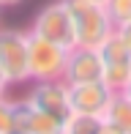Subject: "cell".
I'll return each instance as SVG.
<instances>
[{"label":"cell","instance_id":"6da1fadb","mask_svg":"<svg viewBox=\"0 0 131 134\" xmlns=\"http://www.w3.org/2000/svg\"><path fill=\"white\" fill-rule=\"evenodd\" d=\"M71 25H74V47H93L115 30L112 19L106 16V8L101 3H87V0H68Z\"/></svg>","mask_w":131,"mask_h":134},{"label":"cell","instance_id":"7a4b0ae2","mask_svg":"<svg viewBox=\"0 0 131 134\" xmlns=\"http://www.w3.org/2000/svg\"><path fill=\"white\" fill-rule=\"evenodd\" d=\"M66 58H68V47H60L55 41L27 33V74H30V82L63 80Z\"/></svg>","mask_w":131,"mask_h":134},{"label":"cell","instance_id":"3957f363","mask_svg":"<svg viewBox=\"0 0 131 134\" xmlns=\"http://www.w3.org/2000/svg\"><path fill=\"white\" fill-rule=\"evenodd\" d=\"M98 55H101V69H104L101 82L112 88L115 93H123L131 80V47L123 41L117 30H112L98 44Z\"/></svg>","mask_w":131,"mask_h":134},{"label":"cell","instance_id":"277c9868","mask_svg":"<svg viewBox=\"0 0 131 134\" xmlns=\"http://www.w3.org/2000/svg\"><path fill=\"white\" fill-rule=\"evenodd\" d=\"M27 33L38 36V38L55 41L60 47H74V25H71V11H68V0H55L46 3L38 14L33 16V25Z\"/></svg>","mask_w":131,"mask_h":134},{"label":"cell","instance_id":"5b68a950","mask_svg":"<svg viewBox=\"0 0 131 134\" xmlns=\"http://www.w3.org/2000/svg\"><path fill=\"white\" fill-rule=\"evenodd\" d=\"M0 71L8 85H22L30 80L27 74V33L0 27Z\"/></svg>","mask_w":131,"mask_h":134},{"label":"cell","instance_id":"8992f818","mask_svg":"<svg viewBox=\"0 0 131 134\" xmlns=\"http://www.w3.org/2000/svg\"><path fill=\"white\" fill-rule=\"evenodd\" d=\"M27 104L38 112H46L52 118L63 120L71 115V107H68V85L63 80H52V82H35L33 90L27 93Z\"/></svg>","mask_w":131,"mask_h":134},{"label":"cell","instance_id":"52a82bcc","mask_svg":"<svg viewBox=\"0 0 131 134\" xmlns=\"http://www.w3.org/2000/svg\"><path fill=\"white\" fill-rule=\"evenodd\" d=\"M112 96H115V90L106 88L101 80L68 85V107L71 112H79V115H104Z\"/></svg>","mask_w":131,"mask_h":134},{"label":"cell","instance_id":"ba28073f","mask_svg":"<svg viewBox=\"0 0 131 134\" xmlns=\"http://www.w3.org/2000/svg\"><path fill=\"white\" fill-rule=\"evenodd\" d=\"M101 55L93 47H71L63 69L66 85H79V82H96L101 80Z\"/></svg>","mask_w":131,"mask_h":134},{"label":"cell","instance_id":"9c48e42d","mask_svg":"<svg viewBox=\"0 0 131 134\" xmlns=\"http://www.w3.org/2000/svg\"><path fill=\"white\" fill-rule=\"evenodd\" d=\"M11 118H14L11 134H63V120L33 109L27 101H11Z\"/></svg>","mask_w":131,"mask_h":134},{"label":"cell","instance_id":"30bf717a","mask_svg":"<svg viewBox=\"0 0 131 134\" xmlns=\"http://www.w3.org/2000/svg\"><path fill=\"white\" fill-rule=\"evenodd\" d=\"M104 123L117 134H131V99L126 93H115L104 109Z\"/></svg>","mask_w":131,"mask_h":134},{"label":"cell","instance_id":"8fae6325","mask_svg":"<svg viewBox=\"0 0 131 134\" xmlns=\"http://www.w3.org/2000/svg\"><path fill=\"white\" fill-rule=\"evenodd\" d=\"M104 118L101 115H79L71 112L63 123V134H101Z\"/></svg>","mask_w":131,"mask_h":134},{"label":"cell","instance_id":"7c38bea8","mask_svg":"<svg viewBox=\"0 0 131 134\" xmlns=\"http://www.w3.org/2000/svg\"><path fill=\"white\" fill-rule=\"evenodd\" d=\"M104 8L115 27H120L123 22L131 19V0H104Z\"/></svg>","mask_w":131,"mask_h":134},{"label":"cell","instance_id":"4fadbf2b","mask_svg":"<svg viewBox=\"0 0 131 134\" xmlns=\"http://www.w3.org/2000/svg\"><path fill=\"white\" fill-rule=\"evenodd\" d=\"M14 131V118H11V101L0 99V134H11Z\"/></svg>","mask_w":131,"mask_h":134},{"label":"cell","instance_id":"5bb4252c","mask_svg":"<svg viewBox=\"0 0 131 134\" xmlns=\"http://www.w3.org/2000/svg\"><path fill=\"white\" fill-rule=\"evenodd\" d=\"M115 30L123 36V41H126V44L131 47V19H128V22H123V25H120V27H115Z\"/></svg>","mask_w":131,"mask_h":134},{"label":"cell","instance_id":"9a60e30c","mask_svg":"<svg viewBox=\"0 0 131 134\" xmlns=\"http://www.w3.org/2000/svg\"><path fill=\"white\" fill-rule=\"evenodd\" d=\"M19 3H25V0H0V11L3 8H16Z\"/></svg>","mask_w":131,"mask_h":134},{"label":"cell","instance_id":"2e32d148","mask_svg":"<svg viewBox=\"0 0 131 134\" xmlns=\"http://www.w3.org/2000/svg\"><path fill=\"white\" fill-rule=\"evenodd\" d=\"M5 90H8V80L3 77V71H0V99L5 96Z\"/></svg>","mask_w":131,"mask_h":134},{"label":"cell","instance_id":"e0dca14e","mask_svg":"<svg viewBox=\"0 0 131 134\" xmlns=\"http://www.w3.org/2000/svg\"><path fill=\"white\" fill-rule=\"evenodd\" d=\"M101 134H117V131H112V129H109V126H106V123H104V129H101Z\"/></svg>","mask_w":131,"mask_h":134},{"label":"cell","instance_id":"ac0fdd59","mask_svg":"<svg viewBox=\"0 0 131 134\" xmlns=\"http://www.w3.org/2000/svg\"><path fill=\"white\" fill-rule=\"evenodd\" d=\"M123 93H126L128 99H131V80H128V85H126V90H123Z\"/></svg>","mask_w":131,"mask_h":134},{"label":"cell","instance_id":"d6986e66","mask_svg":"<svg viewBox=\"0 0 131 134\" xmlns=\"http://www.w3.org/2000/svg\"><path fill=\"white\" fill-rule=\"evenodd\" d=\"M87 3H101V5H104V0H87Z\"/></svg>","mask_w":131,"mask_h":134}]
</instances>
